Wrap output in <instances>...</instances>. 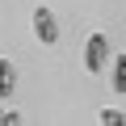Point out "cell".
<instances>
[{
  "label": "cell",
  "instance_id": "7a4b0ae2",
  "mask_svg": "<svg viewBox=\"0 0 126 126\" xmlns=\"http://www.w3.org/2000/svg\"><path fill=\"white\" fill-rule=\"evenodd\" d=\"M105 59H109V42H105V34H93V38L84 42V67L97 76V72L105 67Z\"/></svg>",
  "mask_w": 126,
  "mask_h": 126
},
{
  "label": "cell",
  "instance_id": "5b68a950",
  "mask_svg": "<svg viewBox=\"0 0 126 126\" xmlns=\"http://www.w3.org/2000/svg\"><path fill=\"white\" fill-rule=\"evenodd\" d=\"M97 118H101V126H126V113L122 109H101Z\"/></svg>",
  "mask_w": 126,
  "mask_h": 126
},
{
  "label": "cell",
  "instance_id": "8992f818",
  "mask_svg": "<svg viewBox=\"0 0 126 126\" xmlns=\"http://www.w3.org/2000/svg\"><path fill=\"white\" fill-rule=\"evenodd\" d=\"M13 122H21V113H13V109H0V126H13Z\"/></svg>",
  "mask_w": 126,
  "mask_h": 126
},
{
  "label": "cell",
  "instance_id": "6da1fadb",
  "mask_svg": "<svg viewBox=\"0 0 126 126\" xmlns=\"http://www.w3.org/2000/svg\"><path fill=\"white\" fill-rule=\"evenodd\" d=\"M34 34H38V42H46V46L59 42V21H55V13H50L46 4L34 9Z\"/></svg>",
  "mask_w": 126,
  "mask_h": 126
},
{
  "label": "cell",
  "instance_id": "3957f363",
  "mask_svg": "<svg viewBox=\"0 0 126 126\" xmlns=\"http://www.w3.org/2000/svg\"><path fill=\"white\" fill-rule=\"evenodd\" d=\"M13 88H17V67L9 59H0V97H13Z\"/></svg>",
  "mask_w": 126,
  "mask_h": 126
},
{
  "label": "cell",
  "instance_id": "277c9868",
  "mask_svg": "<svg viewBox=\"0 0 126 126\" xmlns=\"http://www.w3.org/2000/svg\"><path fill=\"white\" fill-rule=\"evenodd\" d=\"M113 88H118V93H126V55H118V59H113Z\"/></svg>",
  "mask_w": 126,
  "mask_h": 126
}]
</instances>
